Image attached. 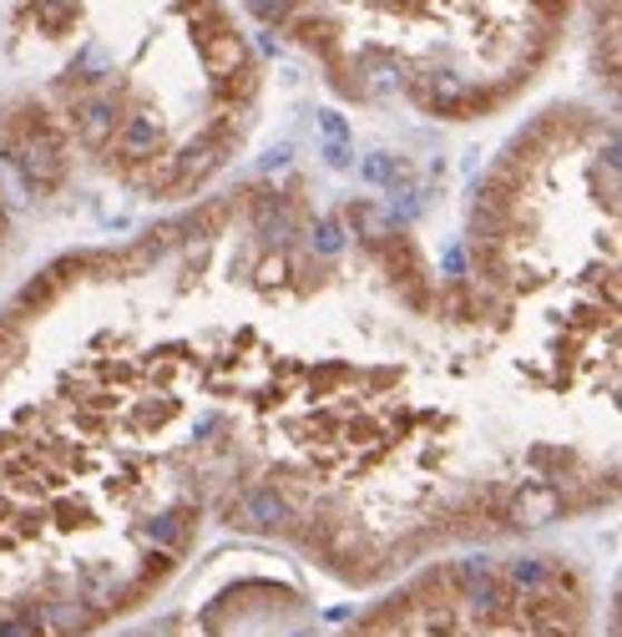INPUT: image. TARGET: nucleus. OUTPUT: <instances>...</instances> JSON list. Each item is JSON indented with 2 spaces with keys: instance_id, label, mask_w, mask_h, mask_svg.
Masks as SVG:
<instances>
[{
  "instance_id": "1",
  "label": "nucleus",
  "mask_w": 622,
  "mask_h": 637,
  "mask_svg": "<svg viewBox=\"0 0 622 637\" xmlns=\"http://www.w3.org/2000/svg\"><path fill=\"white\" fill-rule=\"evenodd\" d=\"M344 637H587V592L552 557L440 561Z\"/></svg>"
}]
</instances>
